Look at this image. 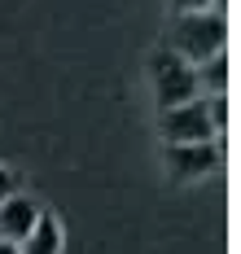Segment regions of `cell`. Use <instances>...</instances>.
I'll return each instance as SVG.
<instances>
[{"label":"cell","mask_w":241,"mask_h":254,"mask_svg":"<svg viewBox=\"0 0 241 254\" xmlns=\"http://www.w3.org/2000/svg\"><path fill=\"white\" fill-rule=\"evenodd\" d=\"M18 254H61V224H57L49 210H40V219L27 232V241L18 246Z\"/></svg>","instance_id":"cell-6"},{"label":"cell","mask_w":241,"mask_h":254,"mask_svg":"<svg viewBox=\"0 0 241 254\" xmlns=\"http://www.w3.org/2000/svg\"><path fill=\"white\" fill-rule=\"evenodd\" d=\"M4 197H13V171L0 167V202H4Z\"/></svg>","instance_id":"cell-10"},{"label":"cell","mask_w":241,"mask_h":254,"mask_svg":"<svg viewBox=\"0 0 241 254\" xmlns=\"http://www.w3.org/2000/svg\"><path fill=\"white\" fill-rule=\"evenodd\" d=\"M0 254H18V246L13 241H0Z\"/></svg>","instance_id":"cell-11"},{"label":"cell","mask_w":241,"mask_h":254,"mask_svg":"<svg viewBox=\"0 0 241 254\" xmlns=\"http://www.w3.org/2000/svg\"><path fill=\"white\" fill-rule=\"evenodd\" d=\"M162 162H167V176H171V180H202L206 171L219 167V145H215V140H197V145H167Z\"/></svg>","instance_id":"cell-4"},{"label":"cell","mask_w":241,"mask_h":254,"mask_svg":"<svg viewBox=\"0 0 241 254\" xmlns=\"http://www.w3.org/2000/svg\"><path fill=\"white\" fill-rule=\"evenodd\" d=\"M154 92H158V105L162 110H171V105H184V101H197V70L180 62L176 53L162 49L154 57Z\"/></svg>","instance_id":"cell-2"},{"label":"cell","mask_w":241,"mask_h":254,"mask_svg":"<svg viewBox=\"0 0 241 254\" xmlns=\"http://www.w3.org/2000/svg\"><path fill=\"white\" fill-rule=\"evenodd\" d=\"M180 4V13H202V9H211V0H176Z\"/></svg>","instance_id":"cell-9"},{"label":"cell","mask_w":241,"mask_h":254,"mask_svg":"<svg viewBox=\"0 0 241 254\" xmlns=\"http://www.w3.org/2000/svg\"><path fill=\"white\" fill-rule=\"evenodd\" d=\"M158 131L167 145H197V140H215V127L206 119V101H184L162 110Z\"/></svg>","instance_id":"cell-3"},{"label":"cell","mask_w":241,"mask_h":254,"mask_svg":"<svg viewBox=\"0 0 241 254\" xmlns=\"http://www.w3.org/2000/svg\"><path fill=\"white\" fill-rule=\"evenodd\" d=\"M35 219H40V206L31 202V197H22V193L4 197V202H0V241L22 246V241H27V232L35 228Z\"/></svg>","instance_id":"cell-5"},{"label":"cell","mask_w":241,"mask_h":254,"mask_svg":"<svg viewBox=\"0 0 241 254\" xmlns=\"http://www.w3.org/2000/svg\"><path fill=\"white\" fill-rule=\"evenodd\" d=\"M193 70H197V88H206L211 97H224L228 92V53H215V57H206Z\"/></svg>","instance_id":"cell-7"},{"label":"cell","mask_w":241,"mask_h":254,"mask_svg":"<svg viewBox=\"0 0 241 254\" xmlns=\"http://www.w3.org/2000/svg\"><path fill=\"white\" fill-rule=\"evenodd\" d=\"M206 119H211L215 136H224V127H228V97H211L206 101Z\"/></svg>","instance_id":"cell-8"},{"label":"cell","mask_w":241,"mask_h":254,"mask_svg":"<svg viewBox=\"0 0 241 254\" xmlns=\"http://www.w3.org/2000/svg\"><path fill=\"white\" fill-rule=\"evenodd\" d=\"M228 44V22L219 9H202V13H180L171 22V35H167V53H176L188 66H202L206 57L224 53Z\"/></svg>","instance_id":"cell-1"}]
</instances>
